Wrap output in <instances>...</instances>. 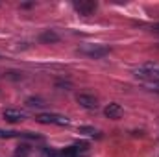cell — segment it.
<instances>
[{
  "instance_id": "6da1fadb",
  "label": "cell",
  "mask_w": 159,
  "mask_h": 157,
  "mask_svg": "<svg viewBox=\"0 0 159 157\" xmlns=\"http://www.w3.org/2000/svg\"><path fill=\"white\" fill-rule=\"evenodd\" d=\"M80 52L85 54V56H89V57H104V56L109 54V48L100 46V44H83L80 48Z\"/></svg>"
},
{
  "instance_id": "7a4b0ae2",
  "label": "cell",
  "mask_w": 159,
  "mask_h": 157,
  "mask_svg": "<svg viewBox=\"0 0 159 157\" xmlns=\"http://www.w3.org/2000/svg\"><path fill=\"white\" fill-rule=\"evenodd\" d=\"M37 120L41 124H56V126H69V118L63 115H54V113H41L37 115Z\"/></svg>"
},
{
  "instance_id": "3957f363",
  "label": "cell",
  "mask_w": 159,
  "mask_h": 157,
  "mask_svg": "<svg viewBox=\"0 0 159 157\" xmlns=\"http://www.w3.org/2000/svg\"><path fill=\"white\" fill-rule=\"evenodd\" d=\"M76 102L81 107H85V109H96L98 107V100L94 96H91V94H78Z\"/></svg>"
},
{
  "instance_id": "277c9868",
  "label": "cell",
  "mask_w": 159,
  "mask_h": 157,
  "mask_svg": "<svg viewBox=\"0 0 159 157\" xmlns=\"http://www.w3.org/2000/svg\"><path fill=\"white\" fill-rule=\"evenodd\" d=\"M74 7L78 9L81 15H91V13L96 9V2H85V0H83V2H76Z\"/></svg>"
},
{
  "instance_id": "5b68a950",
  "label": "cell",
  "mask_w": 159,
  "mask_h": 157,
  "mask_svg": "<svg viewBox=\"0 0 159 157\" xmlns=\"http://www.w3.org/2000/svg\"><path fill=\"white\" fill-rule=\"evenodd\" d=\"M4 118L7 122H20V120L26 118V115L22 111H19V109H6L4 111Z\"/></svg>"
},
{
  "instance_id": "8992f818",
  "label": "cell",
  "mask_w": 159,
  "mask_h": 157,
  "mask_svg": "<svg viewBox=\"0 0 159 157\" xmlns=\"http://www.w3.org/2000/svg\"><path fill=\"white\" fill-rule=\"evenodd\" d=\"M104 113H106L107 118H120L122 117V107H120L119 104H109V105L104 109Z\"/></svg>"
},
{
  "instance_id": "52a82bcc",
  "label": "cell",
  "mask_w": 159,
  "mask_h": 157,
  "mask_svg": "<svg viewBox=\"0 0 159 157\" xmlns=\"http://www.w3.org/2000/svg\"><path fill=\"white\" fill-rule=\"evenodd\" d=\"M143 70H146L152 78H157L159 76V63H146L143 67Z\"/></svg>"
},
{
  "instance_id": "ba28073f",
  "label": "cell",
  "mask_w": 159,
  "mask_h": 157,
  "mask_svg": "<svg viewBox=\"0 0 159 157\" xmlns=\"http://www.w3.org/2000/svg\"><path fill=\"white\" fill-rule=\"evenodd\" d=\"M144 85H146L150 91H157V92H159V79H157V78H148V79H144Z\"/></svg>"
},
{
  "instance_id": "9c48e42d",
  "label": "cell",
  "mask_w": 159,
  "mask_h": 157,
  "mask_svg": "<svg viewBox=\"0 0 159 157\" xmlns=\"http://www.w3.org/2000/svg\"><path fill=\"white\" fill-rule=\"evenodd\" d=\"M41 41H43V43H56V41H59V37H57L54 32H46V34L41 35Z\"/></svg>"
},
{
  "instance_id": "30bf717a",
  "label": "cell",
  "mask_w": 159,
  "mask_h": 157,
  "mask_svg": "<svg viewBox=\"0 0 159 157\" xmlns=\"http://www.w3.org/2000/svg\"><path fill=\"white\" fill-rule=\"evenodd\" d=\"M19 135H22V133H19V131H2L0 129V139H11V137H19Z\"/></svg>"
},
{
  "instance_id": "8fae6325",
  "label": "cell",
  "mask_w": 159,
  "mask_h": 157,
  "mask_svg": "<svg viewBox=\"0 0 159 157\" xmlns=\"http://www.w3.org/2000/svg\"><path fill=\"white\" fill-rule=\"evenodd\" d=\"M80 133H85V135H94L96 131H94V128H89V126H81L78 129Z\"/></svg>"
},
{
  "instance_id": "7c38bea8",
  "label": "cell",
  "mask_w": 159,
  "mask_h": 157,
  "mask_svg": "<svg viewBox=\"0 0 159 157\" xmlns=\"http://www.w3.org/2000/svg\"><path fill=\"white\" fill-rule=\"evenodd\" d=\"M46 157H63V152H56V150H46L44 152Z\"/></svg>"
},
{
  "instance_id": "4fadbf2b",
  "label": "cell",
  "mask_w": 159,
  "mask_h": 157,
  "mask_svg": "<svg viewBox=\"0 0 159 157\" xmlns=\"http://www.w3.org/2000/svg\"><path fill=\"white\" fill-rule=\"evenodd\" d=\"M28 105H43V104H41L39 98H30L28 100Z\"/></svg>"
}]
</instances>
